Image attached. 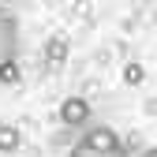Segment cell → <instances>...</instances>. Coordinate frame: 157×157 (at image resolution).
<instances>
[{
  "instance_id": "6da1fadb",
  "label": "cell",
  "mask_w": 157,
  "mask_h": 157,
  "mask_svg": "<svg viewBox=\"0 0 157 157\" xmlns=\"http://www.w3.org/2000/svg\"><path fill=\"white\" fill-rule=\"evenodd\" d=\"M19 56V19L0 8V67Z\"/></svg>"
},
{
  "instance_id": "7a4b0ae2",
  "label": "cell",
  "mask_w": 157,
  "mask_h": 157,
  "mask_svg": "<svg viewBox=\"0 0 157 157\" xmlns=\"http://www.w3.org/2000/svg\"><path fill=\"white\" fill-rule=\"evenodd\" d=\"M78 142H82V146H90V150H101V153L124 150V146H120V135H116L109 124H90V127H86V135H82Z\"/></svg>"
},
{
  "instance_id": "3957f363",
  "label": "cell",
  "mask_w": 157,
  "mask_h": 157,
  "mask_svg": "<svg viewBox=\"0 0 157 157\" xmlns=\"http://www.w3.org/2000/svg\"><path fill=\"white\" fill-rule=\"evenodd\" d=\"M60 124L64 127H90V101L86 97H64L60 101Z\"/></svg>"
},
{
  "instance_id": "277c9868",
  "label": "cell",
  "mask_w": 157,
  "mask_h": 157,
  "mask_svg": "<svg viewBox=\"0 0 157 157\" xmlns=\"http://www.w3.org/2000/svg\"><path fill=\"white\" fill-rule=\"evenodd\" d=\"M67 60V37H60V34H52L49 41H45V64H52V67H60Z\"/></svg>"
},
{
  "instance_id": "5b68a950",
  "label": "cell",
  "mask_w": 157,
  "mask_h": 157,
  "mask_svg": "<svg viewBox=\"0 0 157 157\" xmlns=\"http://www.w3.org/2000/svg\"><path fill=\"white\" fill-rule=\"evenodd\" d=\"M19 146H23V135H19V127L8 124V120H0V153H15Z\"/></svg>"
},
{
  "instance_id": "8992f818",
  "label": "cell",
  "mask_w": 157,
  "mask_h": 157,
  "mask_svg": "<svg viewBox=\"0 0 157 157\" xmlns=\"http://www.w3.org/2000/svg\"><path fill=\"white\" fill-rule=\"evenodd\" d=\"M67 157H131V153H127V150H112V153H101V150H90V146H82V142H75Z\"/></svg>"
},
{
  "instance_id": "52a82bcc",
  "label": "cell",
  "mask_w": 157,
  "mask_h": 157,
  "mask_svg": "<svg viewBox=\"0 0 157 157\" xmlns=\"http://www.w3.org/2000/svg\"><path fill=\"white\" fill-rule=\"evenodd\" d=\"M19 78H23V71H19V64H15V60L0 67V82H4V86H19Z\"/></svg>"
},
{
  "instance_id": "ba28073f",
  "label": "cell",
  "mask_w": 157,
  "mask_h": 157,
  "mask_svg": "<svg viewBox=\"0 0 157 157\" xmlns=\"http://www.w3.org/2000/svg\"><path fill=\"white\" fill-rule=\"evenodd\" d=\"M142 78H146V67H142V64H127V67H124V82H127V86H139Z\"/></svg>"
},
{
  "instance_id": "9c48e42d",
  "label": "cell",
  "mask_w": 157,
  "mask_h": 157,
  "mask_svg": "<svg viewBox=\"0 0 157 157\" xmlns=\"http://www.w3.org/2000/svg\"><path fill=\"white\" fill-rule=\"evenodd\" d=\"M139 157H157V146H150V150H142Z\"/></svg>"
}]
</instances>
